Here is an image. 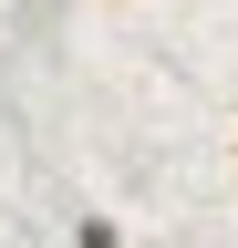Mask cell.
<instances>
[{"label": "cell", "instance_id": "1", "mask_svg": "<svg viewBox=\"0 0 238 248\" xmlns=\"http://www.w3.org/2000/svg\"><path fill=\"white\" fill-rule=\"evenodd\" d=\"M73 248H125V228H114V217L94 207V217H83V228H73Z\"/></svg>", "mask_w": 238, "mask_h": 248}, {"label": "cell", "instance_id": "2", "mask_svg": "<svg viewBox=\"0 0 238 248\" xmlns=\"http://www.w3.org/2000/svg\"><path fill=\"white\" fill-rule=\"evenodd\" d=\"M228 155H238V135H228Z\"/></svg>", "mask_w": 238, "mask_h": 248}]
</instances>
